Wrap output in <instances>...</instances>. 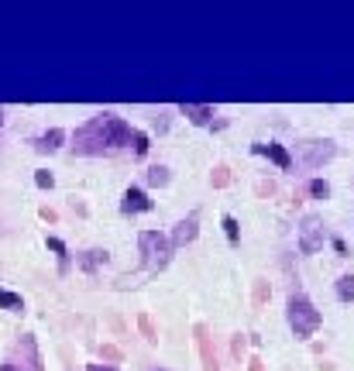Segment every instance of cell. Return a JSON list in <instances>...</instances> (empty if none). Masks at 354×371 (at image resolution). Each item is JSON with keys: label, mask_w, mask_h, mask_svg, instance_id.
Instances as JSON below:
<instances>
[{"label": "cell", "mask_w": 354, "mask_h": 371, "mask_svg": "<svg viewBox=\"0 0 354 371\" xmlns=\"http://www.w3.org/2000/svg\"><path fill=\"white\" fill-rule=\"evenodd\" d=\"M310 196L327 199V196H330V183H327V179H313V183H310Z\"/></svg>", "instance_id": "obj_20"}, {"label": "cell", "mask_w": 354, "mask_h": 371, "mask_svg": "<svg viewBox=\"0 0 354 371\" xmlns=\"http://www.w3.org/2000/svg\"><path fill=\"white\" fill-rule=\"evenodd\" d=\"M251 152H255V155H265V159H272L278 169H289V165H292V155H289V148H285V145L268 141V145H255Z\"/></svg>", "instance_id": "obj_9"}, {"label": "cell", "mask_w": 354, "mask_h": 371, "mask_svg": "<svg viewBox=\"0 0 354 371\" xmlns=\"http://www.w3.org/2000/svg\"><path fill=\"white\" fill-rule=\"evenodd\" d=\"M268 296V282H258V289H255V306H262Z\"/></svg>", "instance_id": "obj_23"}, {"label": "cell", "mask_w": 354, "mask_h": 371, "mask_svg": "<svg viewBox=\"0 0 354 371\" xmlns=\"http://www.w3.org/2000/svg\"><path fill=\"white\" fill-rule=\"evenodd\" d=\"M0 309H10V313H21L24 309V299L10 289H0Z\"/></svg>", "instance_id": "obj_14"}, {"label": "cell", "mask_w": 354, "mask_h": 371, "mask_svg": "<svg viewBox=\"0 0 354 371\" xmlns=\"http://www.w3.org/2000/svg\"><path fill=\"white\" fill-rule=\"evenodd\" d=\"M320 248H324V220L317 213H310L299 224V251L303 255H317Z\"/></svg>", "instance_id": "obj_6"}, {"label": "cell", "mask_w": 354, "mask_h": 371, "mask_svg": "<svg viewBox=\"0 0 354 371\" xmlns=\"http://www.w3.org/2000/svg\"><path fill=\"white\" fill-rule=\"evenodd\" d=\"M100 265H107V251H100V248H89L80 255V269L83 272H96Z\"/></svg>", "instance_id": "obj_13"}, {"label": "cell", "mask_w": 354, "mask_h": 371, "mask_svg": "<svg viewBox=\"0 0 354 371\" xmlns=\"http://www.w3.org/2000/svg\"><path fill=\"white\" fill-rule=\"evenodd\" d=\"M196 234H200V217L196 213H189L186 220H179L176 224V230H172V248H182V244H193L196 241Z\"/></svg>", "instance_id": "obj_7"}, {"label": "cell", "mask_w": 354, "mask_h": 371, "mask_svg": "<svg viewBox=\"0 0 354 371\" xmlns=\"http://www.w3.org/2000/svg\"><path fill=\"white\" fill-rule=\"evenodd\" d=\"M96 371H100V368H96Z\"/></svg>", "instance_id": "obj_29"}, {"label": "cell", "mask_w": 354, "mask_h": 371, "mask_svg": "<svg viewBox=\"0 0 354 371\" xmlns=\"http://www.w3.org/2000/svg\"><path fill=\"white\" fill-rule=\"evenodd\" d=\"M35 186H38V189H52V186H55V176L45 172V169H38V172H35Z\"/></svg>", "instance_id": "obj_22"}, {"label": "cell", "mask_w": 354, "mask_h": 371, "mask_svg": "<svg viewBox=\"0 0 354 371\" xmlns=\"http://www.w3.org/2000/svg\"><path fill=\"white\" fill-rule=\"evenodd\" d=\"M138 248H141V265H145V272H162L169 262H172V241L166 237V234H159V230H141L138 234Z\"/></svg>", "instance_id": "obj_2"}, {"label": "cell", "mask_w": 354, "mask_h": 371, "mask_svg": "<svg viewBox=\"0 0 354 371\" xmlns=\"http://www.w3.org/2000/svg\"><path fill=\"white\" fill-rule=\"evenodd\" d=\"M251 371H265V368H262V361H258V358H251Z\"/></svg>", "instance_id": "obj_28"}, {"label": "cell", "mask_w": 354, "mask_h": 371, "mask_svg": "<svg viewBox=\"0 0 354 371\" xmlns=\"http://www.w3.org/2000/svg\"><path fill=\"white\" fill-rule=\"evenodd\" d=\"M334 155H337V145H334L330 138H310V141L299 145V159H303L306 169H320V165H327Z\"/></svg>", "instance_id": "obj_5"}, {"label": "cell", "mask_w": 354, "mask_h": 371, "mask_svg": "<svg viewBox=\"0 0 354 371\" xmlns=\"http://www.w3.org/2000/svg\"><path fill=\"white\" fill-rule=\"evenodd\" d=\"M62 141H66V131L52 127V131H45V134L35 138V152H55V148H62Z\"/></svg>", "instance_id": "obj_12"}, {"label": "cell", "mask_w": 354, "mask_h": 371, "mask_svg": "<svg viewBox=\"0 0 354 371\" xmlns=\"http://www.w3.org/2000/svg\"><path fill=\"white\" fill-rule=\"evenodd\" d=\"M337 299H341V302H354V275L337 278Z\"/></svg>", "instance_id": "obj_15"}, {"label": "cell", "mask_w": 354, "mask_h": 371, "mask_svg": "<svg viewBox=\"0 0 354 371\" xmlns=\"http://www.w3.org/2000/svg\"><path fill=\"white\" fill-rule=\"evenodd\" d=\"M210 183L217 186V189H224V186L231 183V169H227V165H217V169H213V176H210Z\"/></svg>", "instance_id": "obj_18"}, {"label": "cell", "mask_w": 354, "mask_h": 371, "mask_svg": "<svg viewBox=\"0 0 354 371\" xmlns=\"http://www.w3.org/2000/svg\"><path fill=\"white\" fill-rule=\"evenodd\" d=\"M285 316H289V327H292V334L296 337H313L317 330H320V309L303 296V292H292L289 296V302H285Z\"/></svg>", "instance_id": "obj_3"}, {"label": "cell", "mask_w": 354, "mask_h": 371, "mask_svg": "<svg viewBox=\"0 0 354 371\" xmlns=\"http://www.w3.org/2000/svg\"><path fill=\"white\" fill-rule=\"evenodd\" d=\"M255 189H258V196H272V192H275V183H272V179H262Z\"/></svg>", "instance_id": "obj_24"}, {"label": "cell", "mask_w": 354, "mask_h": 371, "mask_svg": "<svg viewBox=\"0 0 354 371\" xmlns=\"http://www.w3.org/2000/svg\"><path fill=\"white\" fill-rule=\"evenodd\" d=\"M121 210H124V213H148V210H152V199H148L138 186H131V189H124Z\"/></svg>", "instance_id": "obj_8"}, {"label": "cell", "mask_w": 354, "mask_h": 371, "mask_svg": "<svg viewBox=\"0 0 354 371\" xmlns=\"http://www.w3.org/2000/svg\"><path fill=\"white\" fill-rule=\"evenodd\" d=\"M179 110H182V114L189 117V124H196V127H203V124L213 120V107H210V103H182Z\"/></svg>", "instance_id": "obj_11"}, {"label": "cell", "mask_w": 354, "mask_h": 371, "mask_svg": "<svg viewBox=\"0 0 354 371\" xmlns=\"http://www.w3.org/2000/svg\"><path fill=\"white\" fill-rule=\"evenodd\" d=\"M224 230H227V241H231V244H238L241 230H238V220H234V217H224Z\"/></svg>", "instance_id": "obj_21"}, {"label": "cell", "mask_w": 354, "mask_h": 371, "mask_svg": "<svg viewBox=\"0 0 354 371\" xmlns=\"http://www.w3.org/2000/svg\"><path fill=\"white\" fill-rule=\"evenodd\" d=\"M245 344H248V341H245V337L238 334V337H234V344H231V351H234V358H241V354H245Z\"/></svg>", "instance_id": "obj_25"}, {"label": "cell", "mask_w": 354, "mask_h": 371, "mask_svg": "<svg viewBox=\"0 0 354 371\" xmlns=\"http://www.w3.org/2000/svg\"><path fill=\"white\" fill-rule=\"evenodd\" d=\"M0 371H42V354H38V344L31 334H24L14 347V354L7 358V365Z\"/></svg>", "instance_id": "obj_4"}, {"label": "cell", "mask_w": 354, "mask_h": 371, "mask_svg": "<svg viewBox=\"0 0 354 371\" xmlns=\"http://www.w3.org/2000/svg\"><path fill=\"white\" fill-rule=\"evenodd\" d=\"M134 127L127 120H121L117 114H96L76 131L73 138V152L76 155H114L121 148H131Z\"/></svg>", "instance_id": "obj_1"}, {"label": "cell", "mask_w": 354, "mask_h": 371, "mask_svg": "<svg viewBox=\"0 0 354 371\" xmlns=\"http://www.w3.org/2000/svg\"><path fill=\"white\" fill-rule=\"evenodd\" d=\"M169 179H172V176H169L166 165H152V169H148V186H169Z\"/></svg>", "instance_id": "obj_16"}, {"label": "cell", "mask_w": 354, "mask_h": 371, "mask_svg": "<svg viewBox=\"0 0 354 371\" xmlns=\"http://www.w3.org/2000/svg\"><path fill=\"white\" fill-rule=\"evenodd\" d=\"M196 344H200V358H203V368H206V371H220V365H217V354H213V341H210L206 327H196Z\"/></svg>", "instance_id": "obj_10"}, {"label": "cell", "mask_w": 354, "mask_h": 371, "mask_svg": "<svg viewBox=\"0 0 354 371\" xmlns=\"http://www.w3.org/2000/svg\"><path fill=\"white\" fill-rule=\"evenodd\" d=\"M141 330L148 334V341H155V330H152V320H148V316H141Z\"/></svg>", "instance_id": "obj_26"}, {"label": "cell", "mask_w": 354, "mask_h": 371, "mask_svg": "<svg viewBox=\"0 0 354 371\" xmlns=\"http://www.w3.org/2000/svg\"><path fill=\"white\" fill-rule=\"evenodd\" d=\"M334 251H337V255H341V258H344V255H348V244H344V241H341V237H337V241H334Z\"/></svg>", "instance_id": "obj_27"}, {"label": "cell", "mask_w": 354, "mask_h": 371, "mask_svg": "<svg viewBox=\"0 0 354 371\" xmlns=\"http://www.w3.org/2000/svg\"><path fill=\"white\" fill-rule=\"evenodd\" d=\"M48 248H52V251L59 255V262H62V269H66V265H69V248H66V244H62L59 237H48Z\"/></svg>", "instance_id": "obj_19"}, {"label": "cell", "mask_w": 354, "mask_h": 371, "mask_svg": "<svg viewBox=\"0 0 354 371\" xmlns=\"http://www.w3.org/2000/svg\"><path fill=\"white\" fill-rule=\"evenodd\" d=\"M131 145H134V155H138V159H145V155H148V134H145V131H134Z\"/></svg>", "instance_id": "obj_17"}]
</instances>
